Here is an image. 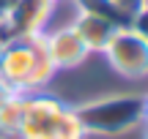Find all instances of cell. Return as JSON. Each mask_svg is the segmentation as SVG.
I'll return each mask as SVG.
<instances>
[{
	"mask_svg": "<svg viewBox=\"0 0 148 139\" xmlns=\"http://www.w3.org/2000/svg\"><path fill=\"white\" fill-rule=\"evenodd\" d=\"M143 104H145V96L118 93V96L85 101L79 107H74V112H77L85 134L118 136V134H126L134 126L143 123Z\"/></svg>",
	"mask_w": 148,
	"mask_h": 139,
	"instance_id": "6da1fadb",
	"label": "cell"
},
{
	"mask_svg": "<svg viewBox=\"0 0 148 139\" xmlns=\"http://www.w3.org/2000/svg\"><path fill=\"white\" fill-rule=\"evenodd\" d=\"M112 71H118L126 79H143L148 76V44L129 27H118L110 36L104 52Z\"/></svg>",
	"mask_w": 148,
	"mask_h": 139,
	"instance_id": "7a4b0ae2",
	"label": "cell"
},
{
	"mask_svg": "<svg viewBox=\"0 0 148 139\" xmlns=\"http://www.w3.org/2000/svg\"><path fill=\"white\" fill-rule=\"evenodd\" d=\"M66 104L47 93H25L19 131L25 139H55L58 120L63 115Z\"/></svg>",
	"mask_w": 148,
	"mask_h": 139,
	"instance_id": "3957f363",
	"label": "cell"
},
{
	"mask_svg": "<svg viewBox=\"0 0 148 139\" xmlns=\"http://www.w3.org/2000/svg\"><path fill=\"white\" fill-rule=\"evenodd\" d=\"M52 14H55V0H14L3 19L8 38L41 36L52 22Z\"/></svg>",
	"mask_w": 148,
	"mask_h": 139,
	"instance_id": "277c9868",
	"label": "cell"
},
{
	"mask_svg": "<svg viewBox=\"0 0 148 139\" xmlns=\"http://www.w3.org/2000/svg\"><path fill=\"white\" fill-rule=\"evenodd\" d=\"M33 68V36L11 38L0 49V79L16 93L27 90V76Z\"/></svg>",
	"mask_w": 148,
	"mask_h": 139,
	"instance_id": "5b68a950",
	"label": "cell"
},
{
	"mask_svg": "<svg viewBox=\"0 0 148 139\" xmlns=\"http://www.w3.org/2000/svg\"><path fill=\"white\" fill-rule=\"evenodd\" d=\"M44 49H47L49 60H52L55 68H77L85 57H88V49L79 41V36L74 33L71 25H60L52 30H44Z\"/></svg>",
	"mask_w": 148,
	"mask_h": 139,
	"instance_id": "8992f818",
	"label": "cell"
},
{
	"mask_svg": "<svg viewBox=\"0 0 148 139\" xmlns=\"http://www.w3.org/2000/svg\"><path fill=\"white\" fill-rule=\"evenodd\" d=\"M71 27H74V33L79 36V41L85 44L88 52H104L110 36L118 30V27H112L110 22H104L101 16L85 14V11H77V14H74Z\"/></svg>",
	"mask_w": 148,
	"mask_h": 139,
	"instance_id": "52a82bcc",
	"label": "cell"
},
{
	"mask_svg": "<svg viewBox=\"0 0 148 139\" xmlns=\"http://www.w3.org/2000/svg\"><path fill=\"white\" fill-rule=\"evenodd\" d=\"M58 74V68L52 65L47 49H44V33L41 36H33V68L27 76V90L25 93H38L41 87H47L52 82V76Z\"/></svg>",
	"mask_w": 148,
	"mask_h": 139,
	"instance_id": "ba28073f",
	"label": "cell"
},
{
	"mask_svg": "<svg viewBox=\"0 0 148 139\" xmlns=\"http://www.w3.org/2000/svg\"><path fill=\"white\" fill-rule=\"evenodd\" d=\"M77 5V11H85V14H93L101 16L104 22H110L112 27H126L129 25V16L118 8L112 0H71Z\"/></svg>",
	"mask_w": 148,
	"mask_h": 139,
	"instance_id": "9c48e42d",
	"label": "cell"
},
{
	"mask_svg": "<svg viewBox=\"0 0 148 139\" xmlns=\"http://www.w3.org/2000/svg\"><path fill=\"white\" fill-rule=\"evenodd\" d=\"M55 139H85V128H82V123H79L74 107H69V104H66L63 115H60V120H58Z\"/></svg>",
	"mask_w": 148,
	"mask_h": 139,
	"instance_id": "30bf717a",
	"label": "cell"
},
{
	"mask_svg": "<svg viewBox=\"0 0 148 139\" xmlns=\"http://www.w3.org/2000/svg\"><path fill=\"white\" fill-rule=\"evenodd\" d=\"M22 107H25V93H14L0 109V126L3 128H19L22 123Z\"/></svg>",
	"mask_w": 148,
	"mask_h": 139,
	"instance_id": "8fae6325",
	"label": "cell"
},
{
	"mask_svg": "<svg viewBox=\"0 0 148 139\" xmlns=\"http://www.w3.org/2000/svg\"><path fill=\"white\" fill-rule=\"evenodd\" d=\"M126 27H129V30H134V33H137V36L148 44V3L140 5V8L129 16V25H126Z\"/></svg>",
	"mask_w": 148,
	"mask_h": 139,
	"instance_id": "7c38bea8",
	"label": "cell"
},
{
	"mask_svg": "<svg viewBox=\"0 0 148 139\" xmlns=\"http://www.w3.org/2000/svg\"><path fill=\"white\" fill-rule=\"evenodd\" d=\"M112 3H115L118 8H121L123 14H126V16H132L134 11L140 8V5H145V0H112Z\"/></svg>",
	"mask_w": 148,
	"mask_h": 139,
	"instance_id": "4fadbf2b",
	"label": "cell"
},
{
	"mask_svg": "<svg viewBox=\"0 0 148 139\" xmlns=\"http://www.w3.org/2000/svg\"><path fill=\"white\" fill-rule=\"evenodd\" d=\"M0 139H25L19 128H3L0 126Z\"/></svg>",
	"mask_w": 148,
	"mask_h": 139,
	"instance_id": "5bb4252c",
	"label": "cell"
},
{
	"mask_svg": "<svg viewBox=\"0 0 148 139\" xmlns=\"http://www.w3.org/2000/svg\"><path fill=\"white\" fill-rule=\"evenodd\" d=\"M14 93H16V90H11V87H8V85H5V82H3V79H0V109H3V104H5V101H8V98H11V96H14Z\"/></svg>",
	"mask_w": 148,
	"mask_h": 139,
	"instance_id": "9a60e30c",
	"label": "cell"
},
{
	"mask_svg": "<svg viewBox=\"0 0 148 139\" xmlns=\"http://www.w3.org/2000/svg\"><path fill=\"white\" fill-rule=\"evenodd\" d=\"M11 3H14V0H0V22L5 19V14H8V8H11Z\"/></svg>",
	"mask_w": 148,
	"mask_h": 139,
	"instance_id": "2e32d148",
	"label": "cell"
},
{
	"mask_svg": "<svg viewBox=\"0 0 148 139\" xmlns=\"http://www.w3.org/2000/svg\"><path fill=\"white\" fill-rule=\"evenodd\" d=\"M143 123H145V128H148V96H145V104H143Z\"/></svg>",
	"mask_w": 148,
	"mask_h": 139,
	"instance_id": "e0dca14e",
	"label": "cell"
},
{
	"mask_svg": "<svg viewBox=\"0 0 148 139\" xmlns=\"http://www.w3.org/2000/svg\"><path fill=\"white\" fill-rule=\"evenodd\" d=\"M143 139H148V128H145V136H143Z\"/></svg>",
	"mask_w": 148,
	"mask_h": 139,
	"instance_id": "ac0fdd59",
	"label": "cell"
},
{
	"mask_svg": "<svg viewBox=\"0 0 148 139\" xmlns=\"http://www.w3.org/2000/svg\"><path fill=\"white\" fill-rule=\"evenodd\" d=\"M0 49H3V44H0Z\"/></svg>",
	"mask_w": 148,
	"mask_h": 139,
	"instance_id": "d6986e66",
	"label": "cell"
},
{
	"mask_svg": "<svg viewBox=\"0 0 148 139\" xmlns=\"http://www.w3.org/2000/svg\"><path fill=\"white\" fill-rule=\"evenodd\" d=\"M145 3H148V0H145Z\"/></svg>",
	"mask_w": 148,
	"mask_h": 139,
	"instance_id": "ffe728a7",
	"label": "cell"
}]
</instances>
